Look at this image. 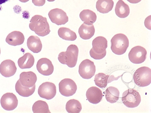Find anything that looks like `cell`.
<instances>
[{
  "label": "cell",
  "instance_id": "22",
  "mask_svg": "<svg viewBox=\"0 0 151 113\" xmlns=\"http://www.w3.org/2000/svg\"><path fill=\"white\" fill-rule=\"evenodd\" d=\"M116 16L121 18H124L129 16L130 12L129 6L122 0H119L116 3L115 8Z\"/></svg>",
  "mask_w": 151,
  "mask_h": 113
},
{
  "label": "cell",
  "instance_id": "19",
  "mask_svg": "<svg viewBox=\"0 0 151 113\" xmlns=\"http://www.w3.org/2000/svg\"><path fill=\"white\" fill-rule=\"evenodd\" d=\"M95 29L93 25H88L83 23L79 28L78 33L80 36L83 39H90L95 34Z\"/></svg>",
  "mask_w": 151,
  "mask_h": 113
},
{
  "label": "cell",
  "instance_id": "8",
  "mask_svg": "<svg viewBox=\"0 0 151 113\" xmlns=\"http://www.w3.org/2000/svg\"><path fill=\"white\" fill-rule=\"evenodd\" d=\"M147 51L144 47L136 46L132 48L129 54V58L131 62L134 64H140L145 60Z\"/></svg>",
  "mask_w": 151,
  "mask_h": 113
},
{
  "label": "cell",
  "instance_id": "21",
  "mask_svg": "<svg viewBox=\"0 0 151 113\" xmlns=\"http://www.w3.org/2000/svg\"><path fill=\"white\" fill-rule=\"evenodd\" d=\"M79 17L84 23L88 25H91L97 20L96 14L89 9H84L80 12Z\"/></svg>",
  "mask_w": 151,
  "mask_h": 113
},
{
  "label": "cell",
  "instance_id": "3",
  "mask_svg": "<svg viewBox=\"0 0 151 113\" xmlns=\"http://www.w3.org/2000/svg\"><path fill=\"white\" fill-rule=\"evenodd\" d=\"M111 49L113 53L121 55L125 53L129 45L128 38L122 34L114 35L111 40Z\"/></svg>",
  "mask_w": 151,
  "mask_h": 113
},
{
  "label": "cell",
  "instance_id": "2",
  "mask_svg": "<svg viewBox=\"0 0 151 113\" xmlns=\"http://www.w3.org/2000/svg\"><path fill=\"white\" fill-rule=\"evenodd\" d=\"M78 53V46L71 44L68 46L66 51L62 52L59 54L58 59L61 64L67 65L70 68H73L77 64Z\"/></svg>",
  "mask_w": 151,
  "mask_h": 113
},
{
  "label": "cell",
  "instance_id": "37",
  "mask_svg": "<svg viewBox=\"0 0 151 113\" xmlns=\"http://www.w3.org/2000/svg\"><path fill=\"white\" fill-rule=\"evenodd\" d=\"M1 48H0V55H1Z\"/></svg>",
  "mask_w": 151,
  "mask_h": 113
},
{
  "label": "cell",
  "instance_id": "10",
  "mask_svg": "<svg viewBox=\"0 0 151 113\" xmlns=\"http://www.w3.org/2000/svg\"><path fill=\"white\" fill-rule=\"evenodd\" d=\"M48 16L51 21L58 26L65 25L68 21L67 14L62 9H52L49 11Z\"/></svg>",
  "mask_w": 151,
  "mask_h": 113
},
{
  "label": "cell",
  "instance_id": "14",
  "mask_svg": "<svg viewBox=\"0 0 151 113\" xmlns=\"http://www.w3.org/2000/svg\"><path fill=\"white\" fill-rule=\"evenodd\" d=\"M103 94L101 89L96 87L89 88L86 93L88 101L94 104L100 103L102 99Z\"/></svg>",
  "mask_w": 151,
  "mask_h": 113
},
{
  "label": "cell",
  "instance_id": "27",
  "mask_svg": "<svg viewBox=\"0 0 151 113\" xmlns=\"http://www.w3.org/2000/svg\"><path fill=\"white\" fill-rule=\"evenodd\" d=\"M65 109L68 113H79L82 109V106L79 101L73 99L68 102Z\"/></svg>",
  "mask_w": 151,
  "mask_h": 113
},
{
  "label": "cell",
  "instance_id": "30",
  "mask_svg": "<svg viewBox=\"0 0 151 113\" xmlns=\"http://www.w3.org/2000/svg\"><path fill=\"white\" fill-rule=\"evenodd\" d=\"M91 57L94 59L100 60L104 58L106 55V51L101 54H98L94 52L91 49L89 52Z\"/></svg>",
  "mask_w": 151,
  "mask_h": 113
},
{
  "label": "cell",
  "instance_id": "24",
  "mask_svg": "<svg viewBox=\"0 0 151 113\" xmlns=\"http://www.w3.org/2000/svg\"><path fill=\"white\" fill-rule=\"evenodd\" d=\"M105 95L107 101L114 103L119 100L120 92L117 88L113 87H108L106 89Z\"/></svg>",
  "mask_w": 151,
  "mask_h": 113
},
{
  "label": "cell",
  "instance_id": "18",
  "mask_svg": "<svg viewBox=\"0 0 151 113\" xmlns=\"http://www.w3.org/2000/svg\"><path fill=\"white\" fill-rule=\"evenodd\" d=\"M27 45L28 49L35 53H39L42 50V44L39 38L31 36L27 40Z\"/></svg>",
  "mask_w": 151,
  "mask_h": 113
},
{
  "label": "cell",
  "instance_id": "20",
  "mask_svg": "<svg viewBox=\"0 0 151 113\" xmlns=\"http://www.w3.org/2000/svg\"><path fill=\"white\" fill-rule=\"evenodd\" d=\"M35 59L34 56L30 53H27L19 59L18 64L21 69H30L34 65Z\"/></svg>",
  "mask_w": 151,
  "mask_h": 113
},
{
  "label": "cell",
  "instance_id": "32",
  "mask_svg": "<svg viewBox=\"0 0 151 113\" xmlns=\"http://www.w3.org/2000/svg\"><path fill=\"white\" fill-rule=\"evenodd\" d=\"M151 16H149L147 18L145 19V27L147 28V29L150 30V28L149 26V25L148 24V23H149V20L150 19Z\"/></svg>",
  "mask_w": 151,
  "mask_h": 113
},
{
  "label": "cell",
  "instance_id": "28",
  "mask_svg": "<svg viewBox=\"0 0 151 113\" xmlns=\"http://www.w3.org/2000/svg\"><path fill=\"white\" fill-rule=\"evenodd\" d=\"M32 110L34 113H51L47 103L41 100L38 101L34 103L32 107Z\"/></svg>",
  "mask_w": 151,
  "mask_h": 113
},
{
  "label": "cell",
  "instance_id": "4",
  "mask_svg": "<svg viewBox=\"0 0 151 113\" xmlns=\"http://www.w3.org/2000/svg\"><path fill=\"white\" fill-rule=\"evenodd\" d=\"M135 83L139 87L147 86L151 83V69L144 67L137 69L133 75Z\"/></svg>",
  "mask_w": 151,
  "mask_h": 113
},
{
  "label": "cell",
  "instance_id": "6",
  "mask_svg": "<svg viewBox=\"0 0 151 113\" xmlns=\"http://www.w3.org/2000/svg\"><path fill=\"white\" fill-rule=\"evenodd\" d=\"M96 72V67L94 62L88 59L83 60L79 66L78 72L83 79L91 78L95 74Z\"/></svg>",
  "mask_w": 151,
  "mask_h": 113
},
{
  "label": "cell",
  "instance_id": "35",
  "mask_svg": "<svg viewBox=\"0 0 151 113\" xmlns=\"http://www.w3.org/2000/svg\"><path fill=\"white\" fill-rule=\"evenodd\" d=\"M19 1L22 3H26L29 1V0H19Z\"/></svg>",
  "mask_w": 151,
  "mask_h": 113
},
{
  "label": "cell",
  "instance_id": "1",
  "mask_svg": "<svg viewBox=\"0 0 151 113\" xmlns=\"http://www.w3.org/2000/svg\"><path fill=\"white\" fill-rule=\"evenodd\" d=\"M29 27L32 31L40 36H45L51 31L47 18L41 15H35L32 18Z\"/></svg>",
  "mask_w": 151,
  "mask_h": 113
},
{
  "label": "cell",
  "instance_id": "16",
  "mask_svg": "<svg viewBox=\"0 0 151 113\" xmlns=\"http://www.w3.org/2000/svg\"><path fill=\"white\" fill-rule=\"evenodd\" d=\"M25 37L22 33L19 31H13L7 36L6 41L9 45L13 46L20 45L24 42Z\"/></svg>",
  "mask_w": 151,
  "mask_h": 113
},
{
  "label": "cell",
  "instance_id": "33",
  "mask_svg": "<svg viewBox=\"0 0 151 113\" xmlns=\"http://www.w3.org/2000/svg\"><path fill=\"white\" fill-rule=\"evenodd\" d=\"M127 1L132 4H137L140 2L142 0H127Z\"/></svg>",
  "mask_w": 151,
  "mask_h": 113
},
{
  "label": "cell",
  "instance_id": "11",
  "mask_svg": "<svg viewBox=\"0 0 151 113\" xmlns=\"http://www.w3.org/2000/svg\"><path fill=\"white\" fill-rule=\"evenodd\" d=\"M1 103L4 109L11 111L17 108L18 104V100L15 94L12 93H7L2 97Z\"/></svg>",
  "mask_w": 151,
  "mask_h": 113
},
{
  "label": "cell",
  "instance_id": "12",
  "mask_svg": "<svg viewBox=\"0 0 151 113\" xmlns=\"http://www.w3.org/2000/svg\"><path fill=\"white\" fill-rule=\"evenodd\" d=\"M37 69L40 74L45 76H49L54 72V67L51 61L46 58H42L37 61Z\"/></svg>",
  "mask_w": 151,
  "mask_h": 113
},
{
  "label": "cell",
  "instance_id": "23",
  "mask_svg": "<svg viewBox=\"0 0 151 113\" xmlns=\"http://www.w3.org/2000/svg\"><path fill=\"white\" fill-rule=\"evenodd\" d=\"M114 4L113 0H98L96 3V8L97 11L101 13H107L112 10Z\"/></svg>",
  "mask_w": 151,
  "mask_h": 113
},
{
  "label": "cell",
  "instance_id": "25",
  "mask_svg": "<svg viewBox=\"0 0 151 113\" xmlns=\"http://www.w3.org/2000/svg\"><path fill=\"white\" fill-rule=\"evenodd\" d=\"M35 84L31 88L23 86L19 79L15 85L16 92L19 95L24 97H29L32 95L35 91Z\"/></svg>",
  "mask_w": 151,
  "mask_h": 113
},
{
  "label": "cell",
  "instance_id": "31",
  "mask_svg": "<svg viewBox=\"0 0 151 113\" xmlns=\"http://www.w3.org/2000/svg\"><path fill=\"white\" fill-rule=\"evenodd\" d=\"M32 2L36 6H42L45 4V0H32Z\"/></svg>",
  "mask_w": 151,
  "mask_h": 113
},
{
  "label": "cell",
  "instance_id": "36",
  "mask_svg": "<svg viewBox=\"0 0 151 113\" xmlns=\"http://www.w3.org/2000/svg\"><path fill=\"white\" fill-rule=\"evenodd\" d=\"M47 1L50 2H52L54 1L55 0H47Z\"/></svg>",
  "mask_w": 151,
  "mask_h": 113
},
{
  "label": "cell",
  "instance_id": "13",
  "mask_svg": "<svg viewBox=\"0 0 151 113\" xmlns=\"http://www.w3.org/2000/svg\"><path fill=\"white\" fill-rule=\"evenodd\" d=\"M17 68L15 63L10 59L3 61L0 65V73L5 77H9L15 74Z\"/></svg>",
  "mask_w": 151,
  "mask_h": 113
},
{
  "label": "cell",
  "instance_id": "26",
  "mask_svg": "<svg viewBox=\"0 0 151 113\" xmlns=\"http://www.w3.org/2000/svg\"><path fill=\"white\" fill-rule=\"evenodd\" d=\"M58 34L61 39L65 40L74 41L77 38L76 34L68 28H60L58 31Z\"/></svg>",
  "mask_w": 151,
  "mask_h": 113
},
{
  "label": "cell",
  "instance_id": "7",
  "mask_svg": "<svg viewBox=\"0 0 151 113\" xmlns=\"http://www.w3.org/2000/svg\"><path fill=\"white\" fill-rule=\"evenodd\" d=\"M59 89L63 96L69 97L73 96L76 92L77 87L76 84L72 79L66 78L60 82Z\"/></svg>",
  "mask_w": 151,
  "mask_h": 113
},
{
  "label": "cell",
  "instance_id": "15",
  "mask_svg": "<svg viewBox=\"0 0 151 113\" xmlns=\"http://www.w3.org/2000/svg\"><path fill=\"white\" fill-rule=\"evenodd\" d=\"M37 78V75L32 72H24L20 75V82L23 86L31 88L35 84Z\"/></svg>",
  "mask_w": 151,
  "mask_h": 113
},
{
  "label": "cell",
  "instance_id": "34",
  "mask_svg": "<svg viewBox=\"0 0 151 113\" xmlns=\"http://www.w3.org/2000/svg\"><path fill=\"white\" fill-rule=\"evenodd\" d=\"M9 1V0H0V5L6 3Z\"/></svg>",
  "mask_w": 151,
  "mask_h": 113
},
{
  "label": "cell",
  "instance_id": "5",
  "mask_svg": "<svg viewBox=\"0 0 151 113\" xmlns=\"http://www.w3.org/2000/svg\"><path fill=\"white\" fill-rule=\"evenodd\" d=\"M122 101L127 107L134 108L140 104L141 97L139 92L133 89H129L122 94Z\"/></svg>",
  "mask_w": 151,
  "mask_h": 113
},
{
  "label": "cell",
  "instance_id": "9",
  "mask_svg": "<svg viewBox=\"0 0 151 113\" xmlns=\"http://www.w3.org/2000/svg\"><path fill=\"white\" fill-rule=\"evenodd\" d=\"M38 93L41 97L48 100H51L56 95V86L52 83L49 82L44 83L39 87Z\"/></svg>",
  "mask_w": 151,
  "mask_h": 113
},
{
  "label": "cell",
  "instance_id": "29",
  "mask_svg": "<svg viewBox=\"0 0 151 113\" xmlns=\"http://www.w3.org/2000/svg\"><path fill=\"white\" fill-rule=\"evenodd\" d=\"M109 77V75L103 73H99L96 74L94 79L96 85L102 89L105 88L107 86Z\"/></svg>",
  "mask_w": 151,
  "mask_h": 113
},
{
  "label": "cell",
  "instance_id": "17",
  "mask_svg": "<svg viewBox=\"0 0 151 113\" xmlns=\"http://www.w3.org/2000/svg\"><path fill=\"white\" fill-rule=\"evenodd\" d=\"M92 45L93 48L91 49L96 53L101 54L106 51L108 41L105 37L99 36L93 41Z\"/></svg>",
  "mask_w": 151,
  "mask_h": 113
}]
</instances>
